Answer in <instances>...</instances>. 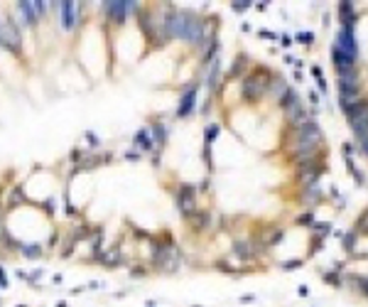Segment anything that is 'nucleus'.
Returning <instances> with one entry per match:
<instances>
[{"label":"nucleus","mask_w":368,"mask_h":307,"mask_svg":"<svg viewBox=\"0 0 368 307\" xmlns=\"http://www.w3.org/2000/svg\"><path fill=\"white\" fill-rule=\"evenodd\" d=\"M0 288H7V276H5L2 268H0Z\"/></svg>","instance_id":"obj_15"},{"label":"nucleus","mask_w":368,"mask_h":307,"mask_svg":"<svg viewBox=\"0 0 368 307\" xmlns=\"http://www.w3.org/2000/svg\"><path fill=\"white\" fill-rule=\"evenodd\" d=\"M22 256H27V258H39L42 256V248H39V244H22V246H17Z\"/></svg>","instance_id":"obj_10"},{"label":"nucleus","mask_w":368,"mask_h":307,"mask_svg":"<svg viewBox=\"0 0 368 307\" xmlns=\"http://www.w3.org/2000/svg\"><path fill=\"white\" fill-rule=\"evenodd\" d=\"M165 32L170 37H179V40H187V42H199L201 40V22L194 12H187V10H172L165 18Z\"/></svg>","instance_id":"obj_1"},{"label":"nucleus","mask_w":368,"mask_h":307,"mask_svg":"<svg viewBox=\"0 0 368 307\" xmlns=\"http://www.w3.org/2000/svg\"><path fill=\"white\" fill-rule=\"evenodd\" d=\"M297 138H300L302 148H314V142L319 140V130H317V126H302Z\"/></svg>","instance_id":"obj_5"},{"label":"nucleus","mask_w":368,"mask_h":307,"mask_svg":"<svg viewBox=\"0 0 368 307\" xmlns=\"http://www.w3.org/2000/svg\"><path fill=\"white\" fill-rule=\"evenodd\" d=\"M260 91H263V84L258 82V79H251L248 84H246V94L253 98V96H260Z\"/></svg>","instance_id":"obj_11"},{"label":"nucleus","mask_w":368,"mask_h":307,"mask_svg":"<svg viewBox=\"0 0 368 307\" xmlns=\"http://www.w3.org/2000/svg\"><path fill=\"white\" fill-rule=\"evenodd\" d=\"M57 307H66V305H64V302H59V305H57Z\"/></svg>","instance_id":"obj_17"},{"label":"nucleus","mask_w":368,"mask_h":307,"mask_svg":"<svg viewBox=\"0 0 368 307\" xmlns=\"http://www.w3.org/2000/svg\"><path fill=\"white\" fill-rule=\"evenodd\" d=\"M165 136H167V133H165V126H155V130H152V138L157 140V145H162V142H165Z\"/></svg>","instance_id":"obj_12"},{"label":"nucleus","mask_w":368,"mask_h":307,"mask_svg":"<svg viewBox=\"0 0 368 307\" xmlns=\"http://www.w3.org/2000/svg\"><path fill=\"white\" fill-rule=\"evenodd\" d=\"M135 145H140V150H150L152 148V138H150V133L147 130H138L135 133V138H133Z\"/></svg>","instance_id":"obj_9"},{"label":"nucleus","mask_w":368,"mask_h":307,"mask_svg":"<svg viewBox=\"0 0 368 307\" xmlns=\"http://www.w3.org/2000/svg\"><path fill=\"white\" fill-rule=\"evenodd\" d=\"M177 204H179V209H182V214H189L192 209H194V192H192V187H182L179 190V194H177Z\"/></svg>","instance_id":"obj_6"},{"label":"nucleus","mask_w":368,"mask_h":307,"mask_svg":"<svg viewBox=\"0 0 368 307\" xmlns=\"http://www.w3.org/2000/svg\"><path fill=\"white\" fill-rule=\"evenodd\" d=\"M103 12H106L108 18H113L115 22H123L128 12H138V2H128V0L103 2Z\"/></svg>","instance_id":"obj_4"},{"label":"nucleus","mask_w":368,"mask_h":307,"mask_svg":"<svg viewBox=\"0 0 368 307\" xmlns=\"http://www.w3.org/2000/svg\"><path fill=\"white\" fill-rule=\"evenodd\" d=\"M194 98H197V88L192 86L184 96H182V101H179V111H177V116H187V113L192 111V106H194Z\"/></svg>","instance_id":"obj_8"},{"label":"nucleus","mask_w":368,"mask_h":307,"mask_svg":"<svg viewBox=\"0 0 368 307\" xmlns=\"http://www.w3.org/2000/svg\"><path fill=\"white\" fill-rule=\"evenodd\" d=\"M17 12L22 15L25 25H34V22L39 20L37 12H34V2H29V0H20V2H17Z\"/></svg>","instance_id":"obj_7"},{"label":"nucleus","mask_w":368,"mask_h":307,"mask_svg":"<svg viewBox=\"0 0 368 307\" xmlns=\"http://www.w3.org/2000/svg\"><path fill=\"white\" fill-rule=\"evenodd\" d=\"M34 12H37V18H42V15L47 12V2H39V0H37V2H34Z\"/></svg>","instance_id":"obj_14"},{"label":"nucleus","mask_w":368,"mask_h":307,"mask_svg":"<svg viewBox=\"0 0 368 307\" xmlns=\"http://www.w3.org/2000/svg\"><path fill=\"white\" fill-rule=\"evenodd\" d=\"M248 8V2H233V10H238V12H243Z\"/></svg>","instance_id":"obj_16"},{"label":"nucleus","mask_w":368,"mask_h":307,"mask_svg":"<svg viewBox=\"0 0 368 307\" xmlns=\"http://www.w3.org/2000/svg\"><path fill=\"white\" fill-rule=\"evenodd\" d=\"M216 136H219V126H209L206 128V142H211Z\"/></svg>","instance_id":"obj_13"},{"label":"nucleus","mask_w":368,"mask_h":307,"mask_svg":"<svg viewBox=\"0 0 368 307\" xmlns=\"http://www.w3.org/2000/svg\"><path fill=\"white\" fill-rule=\"evenodd\" d=\"M0 47H5V50H10V52H20L22 37H20L17 25H12V22H7V20H0Z\"/></svg>","instance_id":"obj_2"},{"label":"nucleus","mask_w":368,"mask_h":307,"mask_svg":"<svg viewBox=\"0 0 368 307\" xmlns=\"http://www.w3.org/2000/svg\"><path fill=\"white\" fill-rule=\"evenodd\" d=\"M57 10H59V20H61V28L64 30H71L79 22V18H81V5L69 2V0H61L57 5Z\"/></svg>","instance_id":"obj_3"}]
</instances>
